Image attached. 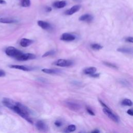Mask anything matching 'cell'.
I'll list each match as a JSON object with an SVG mask.
<instances>
[{"mask_svg": "<svg viewBox=\"0 0 133 133\" xmlns=\"http://www.w3.org/2000/svg\"><path fill=\"white\" fill-rule=\"evenodd\" d=\"M16 21L9 18H0V22L3 23H11L15 22Z\"/></svg>", "mask_w": 133, "mask_h": 133, "instance_id": "cell-18", "label": "cell"}, {"mask_svg": "<svg viewBox=\"0 0 133 133\" xmlns=\"http://www.w3.org/2000/svg\"><path fill=\"white\" fill-rule=\"evenodd\" d=\"M86 110L87 111V112L90 114V115H91V116H95V113L94 112H93V111L92 110V109H90V108H86Z\"/></svg>", "mask_w": 133, "mask_h": 133, "instance_id": "cell-25", "label": "cell"}, {"mask_svg": "<svg viewBox=\"0 0 133 133\" xmlns=\"http://www.w3.org/2000/svg\"><path fill=\"white\" fill-rule=\"evenodd\" d=\"M55 125L57 126V127H60L62 126V125H63V123H62V122L60 121H55Z\"/></svg>", "mask_w": 133, "mask_h": 133, "instance_id": "cell-26", "label": "cell"}, {"mask_svg": "<svg viewBox=\"0 0 133 133\" xmlns=\"http://www.w3.org/2000/svg\"><path fill=\"white\" fill-rule=\"evenodd\" d=\"M46 10L47 12H50V11H52V8L50 7H47L46 8Z\"/></svg>", "mask_w": 133, "mask_h": 133, "instance_id": "cell-32", "label": "cell"}, {"mask_svg": "<svg viewBox=\"0 0 133 133\" xmlns=\"http://www.w3.org/2000/svg\"><path fill=\"white\" fill-rule=\"evenodd\" d=\"M75 39V37L73 34L68 33H64L60 37V40L64 41H72Z\"/></svg>", "mask_w": 133, "mask_h": 133, "instance_id": "cell-9", "label": "cell"}, {"mask_svg": "<svg viewBox=\"0 0 133 133\" xmlns=\"http://www.w3.org/2000/svg\"><path fill=\"white\" fill-rule=\"evenodd\" d=\"M104 64L108 66H109V67H111V68H117V66H116V65H114V64H112L111 63H108V62H104Z\"/></svg>", "mask_w": 133, "mask_h": 133, "instance_id": "cell-24", "label": "cell"}, {"mask_svg": "<svg viewBox=\"0 0 133 133\" xmlns=\"http://www.w3.org/2000/svg\"><path fill=\"white\" fill-rule=\"evenodd\" d=\"M81 7V5H74V6H72L71 8H70V9H69L66 11L65 14L66 15H73V14L76 13L77 11L79 10L80 9Z\"/></svg>", "mask_w": 133, "mask_h": 133, "instance_id": "cell-7", "label": "cell"}, {"mask_svg": "<svg viewBox=\"0 0 133 133\" xmlns=\"http://www.w3.org/2000/svg\"><path fill=\"white\" fill-rule=\"evenodd\" d=\"M33 42V40L27 39H22L20 40V44L23 47H27L30 45H31Z\"/></svg>", "mask_w": 133, "mask_h": 133, "instance_id": "cell-12", "label": "cell"}, {"mask_svg": "<svg viewBox=\"0 0 133 133\" xmlns=\"http://www.w3.org/2000/svg\"><path fill=\"white\" fill-rule=\"evenodd\" d=\"M55 51H48L46 53H45L44 55H43V57H47V56H51V55H54V54H55Z\"/></svg>", "mask_w": 133, "mask_h": 133, "instance_id": "cell-23", "label": "cell"}, {"mask_svg": "<svg viewBox=\"0 0 133 133\" xmlns=\"http://www.w3.org/2000/svg\"><path fill=\"white\" fill-rule=\"evenodd\" d=\"M125 41L126 42H130V43H133V37H128L126 38L125 39Z\"/></svg>", "mask_w": 133, "mask_h": 133, "instance_id": "cell-28", "label": "cell"}, {"mask_svg": "<svg viewBox=\"0 0 133 133\" xmlns=\"http://www.w3.org/2000/svg\"><path fill=\"white\" fill-rule=\"evenodd\" d=\"M127 112H128V113L129 115H130V116H133V111L132 109H129Z\"/></svg>", "mask_w": 133, "mask_h": 133, "instance_id": "cell-31", "label": "cell"}, {"mask_svg": "<svg viewBox=\"0 0 133 133\" xmlns=\"http://www.w3.org/2000/svg\"><path fill=\"white\" fill-rule=\"evenodd\" d=\"M10 109L13 110L15 113L18 114L23 119H26L29 123L33 124L32 121L30 118V111L28 108L23 105L19 102L14 101L13 106Z\"/></svg>", "mask_w": 133, "mask_h": 133, "instance_id": "cell-1", "label": "cell"}, {"mask_svg": "<svg viewBox=\"0 0 133 133\" xmlns=\"http://www.w3.org/2000/svg\"><path fill=\"white\" fill-rule=\"evenodd\" d=\"M117 51L118 52H121L123 53H125V54H132L133 53L132 48H127V47H121V48H118Z\"/></svg>", "mask_w": 133, "mask_h": 133, "instance_id": "cell-17", "label": "cell"}, {"mask_svg": "<svg viewBox=\"0 0 133 133\" xmlns=\"http://www.w3.org/2000/svg\"><path fill=\"white\" fill-rule=\"evenodd\" d=\"M9 67L11 68L19 69V70L25 71H28L31 70V69L27 67V66H21V65H10Z\"/></svg>", "mask_w": 133, "mask_h": 133, "instance_id": "cell-14", "label": "cell"}, {"mask_svg": "<svg viewBox=\"0 0 133 133\" xmlns=\"http://www.w3.org/2000/svg\"><path fill=\"white\" fill-rule=\"evenodd\" d=\"M100 132H99V131H98V130H95V131H93L92 132V133H99Z\"/></svg>", "mask_w": 133, "mask_h": 133, "instance_id": "cell-34", "label": "cell"}, {"mask_svg": "<svg viewBox=\"0 0 133 133\" xmlns=\"http://www.w3.org/2000/svg\"><path fill=\"white\" fill-rule=\"evenodd\" d=\"M54 64L58 66H69L73 65V62L70 60L66 59H59L54 63Z\"/></svg>", "mask_w": 133, "mask_h": 133, "instance_id": "cell-5", "label": "cell"}, {"mask_svg": "<svg viewBox=\"0 0 133 133\" xmlns=\"http://www.w3.org/2000/svg\"><path fill=\"white\" fill-rule=\"evenodd\" d=\"M99 75H100V74L99 73H96V74L94 73V74L90 75V76H92L93 77H98L99 76Z\"/></svg>", "mask_w": 133, "mask_h": 133, "instance_id": "cell-30", "label": "cell"}, {"mask_svg": "<svg viewBox=\"0 0 133 133\" xmlns=\"http://www.w3.org/2000/svg\"><path fill=\"white\" fill-rule=\"evenodd\" d=\"M97 71V69L95 67H89L84 70V73L87 75H91L95 73Z\"/></svg>", "mask_w": 133, "mask_h": 133, "instance_id": "cell-15", "label": "cell"}, {"mask_svg": "<svg viewBox=\"0 0 133 133\" xmlns=\"http://www.w3.org/2000/svg\"><path fill=\"white\" fill-rule=\"evenodd\" d=\"M38 24L39 26L44 30H50L52 29L51 25L47 22L42 20H39L38 21Z\"/></svg>", "mask_w": 133, "mask_h": 133, "instance_id": "cell-10", "label": "cell"}, {"mask_svg": "<svg viewBox=\"0 0 133 133\" xmlns=\"http://www.w3.org/2000/svg\"><path fill=\"white\" fill-rule=\"evenodd\" d=\"M93 16L90 14H84L82 15L79 18V20L87 22H91L93 20Z\"/></svg>", "mask_w": 133, "mask_h": 133, "instance_id": "cell-11", "label": "cell"}, {"mask_svg": "<svg viewBox=\"0 0 133 133\" xmlns=\"http://www.w3.org/2000/svg\"><path fill=\"white\" fill-rule=\"evenodd\" d=\"M21 4L22 7H29L31 5V2L30 0H21Z\"/></svg>", "mask_w": 133, "mask_h": 133, "instance_id": "cell-20", "label": "cell"}, {"mask_svg": "<svg viewBox=\"0 0 133 133\" xmlns=\"http://www.w3.org/2000/svg\"><path fill=\"white\" fill-rule=\"evenodd\" d=\"M5 53L6 55L9 57L16 58L17 60L23 53L20 51L18 50L14 47L10 46L7 47L5 50Z\"/></svg>", "mask_w": 133, "mask_h": 133, "instance_id": "cell-2", "label": "cell"}, {"mask_svg": "<svg viewBox=\"0 0 133 133\" xmlns=\"http://www.w3.org/2000/svg\"><path fill=\"white\" fill-rule=\"evenodd\" d=\"M99 101L100 102V103L101 104V106H102V107H103L104 108H106V109H109V108L105 103H104V102H102L101 100H100V99H99Z\"/></svg>", "mask_w": 133, "mask_h": 133, "instance_id": "cell-27", "label": "cell"}, {"mask_svg": "<svg viewBox=\"0 0 133 133\" xmlns=\"http://www.w3.org/2000/svg\"><path fill=\"white\" fill-rule=\"evenodd\" d=\"M91 47L94 50H100L102 48V46L98 44H93L91 45Z\"/></svg>", "mask_w": 133, "mask_h": 133, "instance_id": "cell-22", "label": "cell"}, {"mask_svg": "<svg viewBox=\"0 0 133 133\" xmlns=\"http://www.w3.org/2000/svg\"><path fill=\"white\" fill-rule=\"evenodd\" d=\"M0 4H6V2L4 1V0H0Z\"/></svg>", "mask_w": 133, "mask_h": 133, "instance_id": "cell-33", "label": "cell"}, {"mask_svg": "<svg viewBox=\"0 0 133 133\" xmlns=\"http://www.w3.org/2000/svg\"><path fill=\"white\" fill-rule=\"evenodd\" d=\"M37 129L41 132H45L47 130V126L46 124L42 121H38L35 124Z\"/></svg>", "mask_w": 133, "mask_h": 133, "instance_id": "cell-8", "label": "cell"}, {"mask_svg": "<svg viewBox=\"0 0 133 133\" xmlns=\"http://www.w3.org/2000/svg\"><path fill=\"white\" fill-rule=\"evenodd\" d=\"M35 58L36 56L34 54L30 53H27V54L22 53V55L17 59V60H19V61H26V60L34 59Z\"/></svg>", "mask_w": 133, "mask_h": 133, "instance_id": "cell-6", "label": "cell"}, {"mask_svg": "<svg viewBox=\"0 0 133 133\" xmlns=\"http://www.w3.org/2000/svg\"><path fill=\"white\" fill-rule=\"evenodd\" d=\"M122 105L125 106H131L133 105L132 101L129 99H124L122 101Z\"/></svg>", "mask_w": 133, "mask_h": 133, "instance_id": "cell-19", "label": "cell"}, {"mask_svg": "<svg viewBox=\"0 0 133 133\" xmlns=\"http://www.w3.org/2000/svg\"><path fill=\"white\" fill-rule=\"evenodd\" d=\"M104 113L106 115V116L109 118L111 120H112L113 121L116 122V123H119V118L116 116V114H114L110 109H108L104 108L102 110Z\"/></svg>", "mask_w": 133, "mask_h": 133, "instance_id": "cell-4", "label": "cell"}, {"mask_svg": "<svg viewBox=\"0 0 133 133\" xmlns=\"http://www.w3.org/2000/svg\"><path fill=\"white\" fill-rule=\"evenodd\" d=\"M76 130V126L74 125H70L68 126L67 129H66V132H72Z\"/></svg>", "mask_w": 133, "mask_h": 133, "instance_id": "cell-21", "label": "cell"}, {"mask_svg": "<svg viewBox=\"0 0 133 133\" xmlns=\"http://www.w3.org/2000/svg\"><path fill=\"white\" fill-rule=\"evenodd\" d=\"M42 71L44 72V73H47V74H58L59 73V71L52 69H43L42 70Z\"/></svg>", "mask_w": 133, "mask_h": 133, "instance_id": "cell-16", "label": "cell"}, {"mask_svg": "<svg viewBox=\"0 0 133 133\" xmlns=\"http://www.w3.org/2000/svg\"><path fill=\"white\" fill-rule=\"evenodd\" d=\"M6 75L5 72L4 70L0 69V77H4Z\"/></svg>", "mask_w": 133, "mask_h": 133, "instance_id": "cell-29", "label": "cell"}, {"mask_svg": "<svg viewBox=\"0 0 133 133\" xmlns=\"http://www.w3.org/2000/svg\"><path fill=\"white\" fill-rule=\"evenodd\" d=\"M65 105L69 109L73 110L74 111H77L78 110H80L81 108V106L79 104L76 103V102L72 101H66Z\"/></svg>", "mask_w": 133, "mask_h": 133, "instance_id": "cell-3", "label": "cell"}, {"mask_svg": "<svg viewBox=\"0 0 133 133\" xmlns=\"http://www.w3.org/2000/svg\"><path fill=\"white\" fill-rule=\"evenodd\" d=\"M66 1H61L56 2L53 3V5L54 7L57 8H62L66 6Z\"/></svg>", "mask_w": 133, "mask_h": 133, "instance_id": "cell-13", "label": "cell"}]
</instances>
